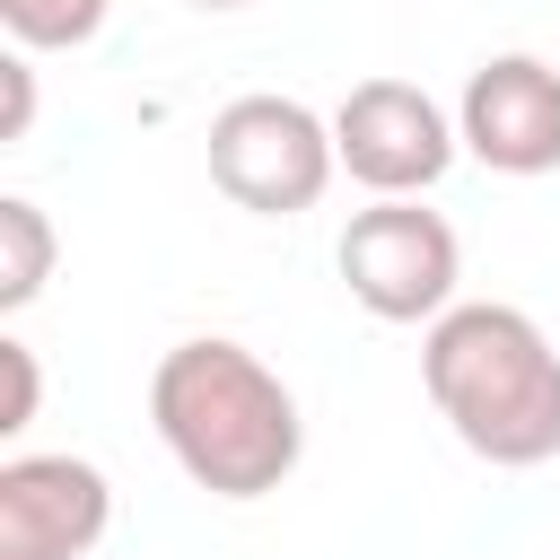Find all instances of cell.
I'll return each instance as SVG.
<instances>
[{"label": "cell", "instance_id": "cell-5", "mask_svg": "<svg viewBox=\"0 0 560 560\" xmlns=\"http://www.w3.org/2000/svg\"><path fill=\"white\" fill-rule=\"evenodd\" d=\"M464 131L446 122V105L411 79H359L332 105V158L350 166V184H368L376 201H420L446 166H455Z\"/></svg>", "mask_w": 560, "mask_h": 560}, {"label": "cell", "instance_id": "cell-1", "mask_svg": "<svg viewBox=\"0 0 560 560\" xmlns=\"http://www.w3.org/2000/svg\"><path fill=\"white\" fill-rule=\"evenodd\" d=\"M149 420L192 490L210 499H262L298 472L306 420L298 394L245 350V341H175L149 376Z\"/></svg>", "mask_w": 560, "mask_h": 560}, {"label": "cell", "instance_id": "cell-7", "mask_svg": "<svg viewBox=\"0 0 560 560\" xmlns=\"http://www.w3.org/2000/svg\"><path fill=\"white\" fill-rule=\"evenodd\" d=\"M114 525V490L88 455L0 464V560H88Z\"/></svg>", "mask_w": 560, "mask_h": 560}, {"label": "cell", "instance_id": "cell-3", "mask_svg": "<svg viewBox=\"0 0 560 560\" xmlns=\"http://www.w3.org/2000/svg\"><path fill=\"white\" fill-rule=\"evenodd\" d=\"M332 122L298 96H236L210 114V184L254 210V219H289L315 210L332 184Z\"/></svg>", "mask_w": 560, "mask_h": 560}, {"label": "cell", "instance_id": "cell-10", "mask_svg": "<svg viewBox=\"0 0 560 560\" xmlns=\"http://www.w3.org/2000/svg\"><path fill=\"white\" fill-rule=\"evenodd\" d=\"M0 376H9V402H0V438H18V429L35 420V394H44V376H35V350H26V341H0Z\"/></svg>", "mask_w": 560, "mask_h": 560}, {"label": "cell", "instance_id": "cell-6", "mask_svg": "<svg viewBox=\"0 0 560 560\" xmlns=\"http://www.w3.org/2000/svg\"><path fill=\"white\" fill-rule=\"evenodd\" d=\"M464 149L490 175H560V70L542 52H499L464 79Z\"/></svg>", "mask_w": 560, "mask_h": 560}, {"label": "cell", "instance_id": "cell-4", "mask_svg": "<svg viewBox=\"0 0 560 560\" xmlns=\"http://www.w3.org/2000/svg\"><path fill=\"white\" fill-rule=\"evenodd\" d=\"M341 280L350 298L376 315V324H438L455 306V280H464V245L438 210L420 201H368L350 228H341Z\"/></svg>", "mask_w": 560, "mask_h": 560}, {"label": "cell", "instance_id": "cell-2", "mask_svg": "<svg viewBox=\"0 0 560 560\" xmlns=\"http://www.w3.org/2000/svg\"><path fill=\"white\" fill-rule=\"evenodd\" d=\"M420 385L481 464L525 472L560 455V350L525 306H446L420 341Z\"/></svg>", "mask_w": 560, "mask_h": 560}, {"label": "cell", "instance_id": "cell-9", "mask_svg": "<svg viewBox=\"0 0 560 560\" xmlns=\"http://www.w3.org/2000/svg\"><path fill=\"white\" fill-rule=\"evenodd\" d=\"M114 0H0V26L26 44V52H70L105 26Z\"/></svg>", "mask_w": 560, "mask_h": 560}, {"label": "cell", "instance_id": "cell-8", "mask_svg": "<svg viewBox=\"0 0 560 560\" xmlns=\"http://www.w3.org/2000/svg\"><path fill=\"white\" fill-rule=\"evenodd\" d=\"M44 280H52V219L9 192V201H0V306H9V315L35 306Z\"/></svg>", "mask_w": 560, "mask_h": 560}, {"label": "cell", "instance_id": "cell-12", "mask_svg": "<svg viewBox=\"0 0 560 560\" xmlns=\"http://www.w3.org/2000/svg\"><path fill=\"white\" fill-rule=\"evenodd\" d=\"M192 9H245V0H192Z\"/></svg>", "mask_w": 560, "mask_h": 560}, {"label": "cell", "instance_id": "cell-11", "mask_svg": "<svg viewBox=\"0 0 560 560\" xmlns=\"http://www.w3.org/2000/svg\"><path fill=\"white\" fill-rule=\"evenodd\" d=\"M26 122H35V70H26V52H9L0 61V140H26Z\"/></svg>", "mask_w": 560, "mask_h": 560}]
</instances>
